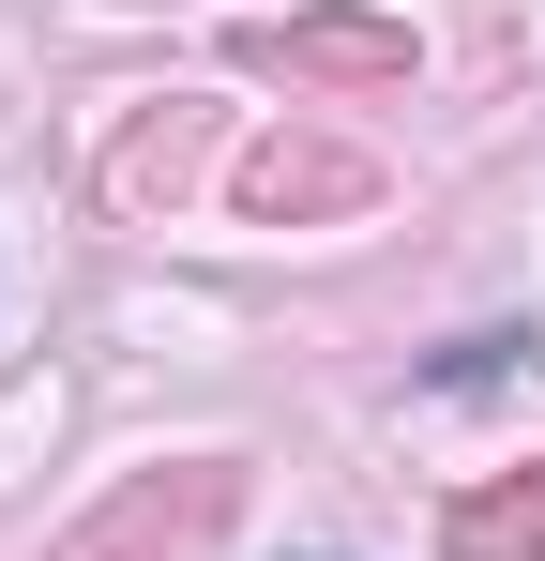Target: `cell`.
Returning a JSON list of instances; mask_svg holds the SVG:
<instances>
[{
	"instance_id": "cell-1",
	"label": "cell",
	"mask_w": 545,
	"mask_h": 561,
	"mask_svg": "<svg viewBox=\"0 0 545 561\" xmlns=\"http://www.w3.org/2000/svg\"><path fill=\"white\" fill-rule=\"evenodd\" d=\"M228 516H243V456H167V470H137L106 516H77L61 561H212Z\"/></svg>"
},
{
	"instance_id": "cell-3",
	"label": "cell",
	"mask_w": 545,
	"mask_h": 561,
	"mask_svg": "<svg viewBox=\"0 0 545 561\" xmlns=\"http://www.w3.org/2000/svg\"><path fill=\"white\" fill-rule=\"evenodd\" d=\"M228 197H243L258 228H334V213H379V152H349V137H288V122H272L258 152H228Z\"/></svg>"
},
{
	"instance_id": "cell-5",
	"label": "cell",
	"mask_w": 545,
	"mask_h": 561,
	"mask_svg": "<svg viewBox=\"0 0 545 561\" xmlns=\"http://www.w3.org/2000/svg\"><path fill=\"white\" fill-rule=\"evenodd\" d=\"M440 561H545V456L469 485V501H440Z\"/></svg>"
},
{
	"instance_id": "cell-2",
	"label": "cell",
	"mask_w": 545,
	"mask_h": 561,
	"mask_svg": "<svg viewBox=\"0 0 545 561\" xmlns=\"http://www.w3.org/2000/svg\"><path fill=\"white\" fill-rule=\"evenodd\" d=\"M228 61H243V77H318V92H394L425 46H409V15L334 0V15H243V31H228Z\"/></svg>"
},
{
	"instance_id": "cell-4",
	"label": "cell",
	"mask_w": 545,
	"mask_h": 561,
	"mask_svg": "<svg viewBox=\"0 0 545 561\" xmlns=\"http://www.w3.org/2000/svg\"><path fill=\"white\" fill-rule=\"evenodd\" d=\"M197 183H212V106H137L121 152H106V213L152 228V213H182Z\"/></svg>"
},
{
	"instance_id": "cell-6",
	"label": "cell",
	"mask_w": 545,
	"mask_h": 561,
	"mask_svg": "<svg viewBox=\"0 0 545 561\" xmlns=\"http://www.w3.org/2000/svg\"><path fill=\"white\" fill-rule=\"evenodd\" d=\"M531 365H545V350L515 334V319H500V334H454L440 365H425V394H500V379H531Z\"/></svg>"
}]
</instances>
